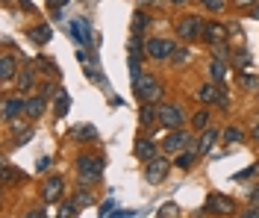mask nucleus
<instances>
[{
    "label": "nucleus",
    "instance_id": "obj_1",
    "mask_svg": "<svg viewBox=\"0 0 259 218\" xmlns=\"http://www.w3.org/2000/svg\"><path fill=\"white\" fill-rule=\"evenodd\" d=\"M133 89H136V98L142 103H156V98L162 95L159 83H156L150 74H139V77L133 80Z\"/></svg>",
    "mask_w": 259,
    "mask_h": 218
},
{
    "label": "nucleus",
    "instance_id": "obj_2",
    "mask_svg": "<svg viewBox=\"0 0 259 218\" xmlns=\"http://www.w3.org/2000/svg\"><path fill=\"white\" fill-rule=\"evenodd\" d=\"M77 174H80L82 183H92L103 174V162L100 159H92V156H80L77 159Z\"/></svg>",
    "mask_w": 259,
    "mask_h": 218
},
{
    "label": "nucleus",
    "instance_id": "obj_3",
    "mask_svg": "<svg viewBox=\"0 0 259 218\" xmlns=\"http://www.w3.org/2000/svg\"><path fill=\"white\" fill-rule=\"evenodd\" d=\"M145 53L153 59V62L171 59V53H174V41H168V38H150V41L145 45Z\"/></svg>",
    "mask_w": 259,
    "mask_h": 218
},
{
    "label": "nucleus",
    "instance_id": "obj_4",
    "mask_svg": "<svg viewBox=\"0 0 259 218\" xmlns=\"http://www.w3.org/2000/svg\"><path fill=\"white\" fill-rule=\"evenodd\" d=\"M203 33V21L197 15H186L177 21V35L180 38H186V41H192V38H197V35Z\"/></svg>",
    "mask_w": 259,
    "mask_h": 218
},
{
    "label": "nucleus",
    "instance_id": "obj_5",
    "mask_svg": "<svg viewBox=\"0 0 259 218\" xmlns=\"http://www.w3.org/2000/svg\"><path fill=\"white\" fill-rule=\"evenodd\" d=\"M183 118H186V112H183L180 106H174V103H162V106H159V121H162V127H168V130H177L180 124H183Z\"/></svg>",
    "mask_w": 259,
    "mask_h": 218
},
{
    "label": "nucleus",
    "instance_id": "obj_6",
    "mask_svg": "<svg viewBox=\"0 0 259 218\" xmlns=\"http://www.w3.org/2000/svg\"><path fill=\"white\" fill-rule=\"evenodd\" d=\"M197 101H200V103H221V106H227V92H224V89H218L215 83H203L200 89H197Z\"/></svg>",
    "mask_w": 259,
    "mask_h": 218
},
{
    "label": "nucleus",
    "instance_id": "obj_7",
    "mask_svg": "<svg viewBox=\"0 0 259 218\" xmlns=\"http://www.w3.org/2000/svg\"><path fill=\"white\" fill-rule=\"evenodd\" d=\"M206 209H209L212 215H233L236 212V203L230 201V198H224V195H209Z\"/></svg>",
    "mask_w": 259,
    "mask_h": 218
},
{
    "label": "nucleus",
    "instance_id": "obj_8",
    "mask_svg": "<svg viewBox=\"0 0 259 218\" xmlns=\"http://www.w3.org/2000/svg\"><path fill=\"white\" fill-rule=\"evenodd\" d=\"M189 145H192V136L183 133V130H174V133H168V136H165V142H162V148H165V151H171V153L183 151V148H189Z\"/></svg>",
    "mask_w": 259,
    "mask_h": 218
},
{
    "label": "nucleus",
    "instance_id": "obj_9",
    "mask_svg": "<svg viewBox=\"0 0 259 218\" xmlns=\"http://www.w3.org/2000/svg\"><path fill=\"white\" fill-rule=\"evenodd\" d=\"M165 174H168V162H165V159H159V156H156V159H150V162H147V168H145V177H147V183H162V180H165Z\"/></svg>",
    "mask_w": 259,
    "mask_h": 218
},
{
    "label": "nucleus",
    "instance_id": "obj_10",
    "mask_svg": "<svg viewBox=\"0 0 259 218\" xmlns=\"http://www.w3.org/2000/svg\"><path fill=\"white\" fill-rule=\"evenodd\" d=\"M200 35H203L209 45H221V41H227V27L218 24V21H209V24H203V33Z\"/></svg>",
    "mask_w": 259,
    "mask_h": 218
},
{
    "label": "nucleus",
    "instance_id": "obj_11",
    "mask_svg": "<svg viewBox=\"0 0 259 218\" xmlns=\"http://www.w3.org/2000/svg\"><path fill=\"white\" fill-rule=\"evenodd\" d=\"M21 112H27V101L24 98H6L3 101V121H15Z\"/></svg>",
    "mask_w": 259,
    "mask_h": 218
},
{
    "label": "nucleus",
    "instance_id": "obj_12",
    "mask_svg": "<svg viewBox=\"0 0 259 218\" xmlns=\"http://www.w3.org/2000/svg\"><path fill=\"white\" fill-rule=\"evenodd\" d=\"M15 77H18V62H15V56L3 53V59H0V80H3V83H9V80H15Z\"/></svg>",
    "mask_w": 259,
    "mask_h": 218
},
{
    "label": "nucleus",
    "instance_id": "obj_13",
    "mask_svg": "<svg viewBox=\"0 0 259 218\" xmlns=\"http://www.w3.org/2000/svg\"><path fill=\"white\" fill-rule=\"evenodd\" d=\"M62 177H50L48 183H45V192H41V195H45V203H53V201H59V198H62Z\"/></svg>",
    "mask_w": 259,
    "mask_h": 218
},
{
    "label": "nucleus",
    "instance_id": "obj_14",
    "mask_svg": "<svg viewBox=\"0 0 259 218\" xmlns=\"http://www.w3.org/2000/svg\"><path fill=\"white\" fill-rule=\"evenodd\" d=\"M71 35H77L82 45H92V30H89V21H85V18H77V21L71 24Z\"/></svg>",
    "mask_w": 259,
    "mask_h": 218
},
{
    "label": "nucleus",
    "instance_id": "obj_15",
    "mask_svg": "<svg viewBox=\"0 0 259 218\" xmlns=\"http://www.w3.org/2000/svg\"><path fill=\"white\" fill-rule=\"evenodd\" d=\"M136 156L145 159V162L156 159V145H153L150 139H139V142H136Z\"/></svg>",
    "mask_w": 259,
    "mask_h": 218
},
{
    "label": "nucleus",
    "instance_id": "obj_16",
    "mask_svg": "<svg viewBox=\"0 0 259 218\" xmlns=\"http://www.w3.org/2000/svg\"><path fill=\"white\" fill-rule=\"evenodd\" d=\"M45 106H48V98H45V95H38V98H30V101H27V118H30V121L41 118Z\"/></svg>",
    "mask_w": 259,
    "mask_h": 218
},
{
    "label": "nucleus",
    "instance_id": "obj_17",
    "mask_svg": "<svg viewBox=\"0 0 259 218\" xmlns=\"http://www.w3.org/2000/svg\"><path fill=\"white\" fill-rule=\"evenodd\" d=\"M218 142V130H203V136H200V142H197V153H209V148Z\"/></svg>",
    "mask_w": 259,
    "mask_h": 218
},
{
    "label": "nucleus",
    "instance_id": "obj_18",
    "mask_svg": "<svg viewBox=\"0 0 259 218\" xmlns=\"http://www.w3.org/2000/svg\"><path fill=\"white\" fill-rule=\"evenodd\" d=\"M159 118V106H153V103H142V109H139V121L142 124H153Z\"/></svg>",
    "mask_w": 259,
    "mask_h": 218
},
{
    "label": "nucleus",
    "instance_id": "obj_19",
    "mask_svg": "<svg viewBox=\"0 0 259 218\" xmlns=\"http://www.w3.org/2000/svg\"><path fill=\"white\" fill-rule=\"evenodd\" d=\"M209 77L215 80V83H224V77H227V62L224 59H212L209 62Z\"/></svg>",
    "mask_w": 259,
    "mask_h": 218
},
{
    "label": "nucleus",
    "instance_id": "obj_20",
    "mask_svg": "<svg viewBox=\"0 0 259 218\" xmlns=\"http://www.w3.org/2000/svg\"><path fill=\"white\" fill-rule=\"evenodd\" d=\"M95 136H97V130L92 127V124H85V127H74V130H71V139H74V142H89V139H95Z\"/></svg>",
    "mask_w": 259,
    "mask_h": 218
},
{
    "label": "nucleus",
    "instance_id": "obj_21",
    "mask_svg": "<svg viewBox=\"0 0 259 218\" xmlns=\"http://www.w3.org/2000/svg\"><path fill=\"white\" fill-rule=\"evenodd\" d=\"M68 109H71V98H68V92H56V118H65L68 115Z\"/></svg>",
    "mask_w": 259,
    "mask_h": 218
},
{
    "label": "nucleus",
    "instance_id": "obj_22",
    "mask_svg": "<svg viewBox=\"0 0 259 218\" xmlns=\"http://www.w3.org/2000/svg\"><path fill=\"white\" fill-rule=\"evenodd\" d=\"M247 65H250V53L247 51H236L233 53V68H236V71H247Z\"/></svg>",
    "mask_w": 259,
    "mask_h": 218
},
{
    "label": "nucleus",
    "instance_id": "obj_23",
    "mask_svg": "<svg viewBox=\"0 0 259 218\" xmlns=\"http://www.w3.org/2000/svg\"><path fill=\"white\" fill-rule=\"evenodd\" d=\"M221 139H224L227 145H236V142H242L244 139V133L239 130V127H227L224 133H221Z\"/></svg>",
    "mask_w": 259,
    "mask_h": 218
},
{
    "label": "nucleus",
    "instance_id": "obj_24",
    "mask_svg": "<svg viewBox=\"0 0 259 218\" xmlns=\"http://www.w3.org/2000/svg\"><path fill=\"white\" fill-rule=\"evenodd\" d=\"M192 124L197 127V130H206V124H209V112H206V109H197V112L192 115Z\"/></svg>",
    "mask_w": 259,
    "mask_h": 218
},
{
    "label": "nucleus",
    "instance_id": "obj_25",
    "mask_svg": "<svg viewBox=\"0 0 259 218\" xmlns=\"http://www.w3.org/2000/svg\"><path fill=\"white\" fill-rule=\"evenodd\" d=\"M239 85H244V89H259V77H253V74H244V71H239Z\"/></svg>",
    "mask_w": 259,
    "mask_h": 218
},
{
    "label": "nucleus",
    "instance_id": "obj_26",
    "mask_svg": "<svg viewBox=\"0 0 259 218\" xmlns=\"http://www.w3.org/2000/svg\"><path fill=\"white\" fill-rule=\"evenodd\" d=\"M192 165H194V153H192V151H180V156H177V168L189 171Z\"/></svg>",
    "mask_w": 259,
    "mask_h": 218
},
{
    "label": "nucleus",
    "instance_id": "obj_27",
    "mask_svg": "<svg viewBox=\"0 0 259 218\" xmlns=\"http://www.w3.org/2000/svg\"><path fill=\"white\" fill-rule=\"evenodd\" d=\"M15 83H18V92H27V89L32 85V71H21V74L15 77Z\"/></svg>",
    "mask_w": 259,
    "mask_h": 218
},
{
    "label": "nucleus",
    "instance_id": "obj_28",
    "mask_svg": "<svg viewBox=\"0 0 259 218\" xmlns=\"http://www.w3.org/2000/svg\"><path fill=\"white\" fill-rule=\"evenodd\" d=\"M171 62H174V65H186V62H189V51H186V48H174Z\"/></svg>",
    "mask_w": 259,
    "mask_h": 218
},
{
    "label": "nucleus",
    "instance_id": "obj_29",
    "mask_svg": "<svg viewBox=\"0 0 259 218\" xmlns=\"http://www.w3.org/2000/svg\"><path fill=\"white\" fill-rule=\"evenodd\" d=\"M30 35L38 41V45H45V41H50V27H35Z\"/></svg>",
    "mask_w": 259,
    "mask_h": 218
},
{
    "label": "nucleus",
    "instance_id": "obj_30",
    "mask_svg": "<svg viewBox=\"0 0 259 218\" xmlns=\"http://www.w3.org/2000/svg\"><path fill=\"white\" fill-rule=\"evenodd\" d=\"M145 27H147V15H145V12H136V18H133V30H136V33H142Z\"/></svg>",
    "mask_w": 259,
    "mask_h": 218
},
{
    "label": "nucleus",
    "instance_id": "obj_31",
    "mask_svg": "<svg viewBox=\"0 0 259 218\" xmlns=\"http://www.w3.org/2000/svg\"><path fill=\"white\" fill-rule=\"evenodd\" d=\"M212 53H215V59H224L230 56V51H227V41H221V45H212Z\"/></svg>",
    "mask_w": 259,
    "mask_h": 218
},
{
    "label": "nucleus",
    "instance_id": "obj_32",
    "mask_svg": "<svg viewBox=\"0 0 259 218\" xmlns=\"http://www.w3.org/2000/svg\"><path fill=\"white\" fill-rule=\"evenodd\" d=\"M159 218H177V206L174 203H165L159 209Z\"/></svg>",
    "mask_w": 259,
    "mask_h": 218
},
{
    "label": "nucleus",
    "instance_id": "obj_33",
    "mask_svg": "<svg viewBox=\"0 0 259 218\" xmlns=\"http://www.w3.org/2000/svg\"><path fill=\"white\" fill-rule=\"evenodd\" d=\"M74 203H77V206H85V203H92V195H89L85 189H80V192H77V198H74Z\"/></svg>",
    "mask_w": 259,
    "mask_h": 218
},
{
    "label": "nucleus",
    "instance_id": "obj_34",
    "mask_svg": "<svg viewBox=\"0 0 259 218\" xmlns=\"http://www.w3.org/2000/svg\"><path fill=\"white\" fill-rule=\"evenodd\" d=\"M77 215V203H65L62 212H59V218H74Z\"/></svg>",
    "mask_w": 259,
    "mask_h": 218
},
{
    "label": "nucleus",
    "instance_id": "obj_35",
    "mask_svg": "<svg viewBox=\"0 0 259 218\" xmlns=\"http://www.w3.org/2000/svg\"><path fill=\"white\" fill-rule=\"evenodd\" d=\"M203 6L212 9V12H221V9H224V0H203Z\"/></svg>",
    "mask_w": 259,
    "mask_h": 218
},
{
    "label": "nucleus",
    "instance_id": "obj_36",
    "mask_svg": "<svg viewBox=\"0 0 259 218\" xmlns=\"http://www.w3.org/2000/svg\"><path fill=\"white\" fill-rule=\"evenodd\" d=\"M48 168H50V156H41V159L35 162V171H38V174H45Z\"/></svg>",
    "mask_w": 259,
    "mask_h": 218
},
{
    "label": "nucleus",
    "instance_id": "obj_37",
    "mask_svg": "<svg viewBox=\"0 0 259 218\" xmlns=\"http://www.w3.org/2000/svg\"><path fill=\"white\" fill-rule=\"evenodd\" d=\"M239 218H259V206H250V209L239 212Z\"/></svg>",
    "mask_w": 259,
    "mask_h": 218
},
{
    "label": "nucleus",
    "instance_id": "obj_38",
    "mask_svg": "<svg viewBox=\"0 0 259 218\" xmlns=\"http://www.w3.org/2000/svg\"><path fill=\"white\" fill-rule=\"evenodd\" d=\"M3 180H6V183H12V180H15V171L9 168V162L3 165Z\"/></svg>",
    "mask_w": 259,
    "mask_h": 218
},
{
    "label": "nucleus",
    "instance_id": "obj_39",
    "mask_svg": "<svg viewBox=\"0 0 259 218\" xmlns=\"http://www.w3.org/2000/svg\"><path fill=\"white\" fill-rule=\"evenodd\" d=\"M112 206H115V201H106L103 206H100V215H109V209H112Z\"/></svg>",
    "mask_w": 259,
    "mask_h": 218
},
{
    "label": "nucleus",
    "instance_id": "obj_40",
    "mask_svg": "<svg viewBox=\"0 0 259 218\" xmlns=\"http://www.w3.org/2000/svg\"><path fill=\"white\" fill-rule=\"evenodd\" d=\"M65 0H50V9H53V12H59V6H62Z\"/></svg>",
    "mask_w": 259,
    "mask_h": 218
},
{
    "label": "nucleus",
    "instance_id": "obj_41",
    "mask_svg": "<svg viewBox=\"0 0 259 218\" xmlns=\"http://www.w3.org/2000/svg\"><path fill=\"white\" fill-rule=\"evenodd\" d=\"M236 3H239V6H256L259 0H236Z\"/></svg>",
    "mask_w": 259,
    "mask_h": 218
},
{
    "label": "nucleus",
    "instance_id": "obj_42",
    "mask_svg": "<svg viewBox=\"0 0 259 218\" xmlns=\"http://www.w3.org/2000/svg\"><path fill=\"white\" fill-rule=\"evenodd\" d=\"M250 203H259V189H253V192H250Z\"/></svg>",
    "mask_w": 259,
    "mask_h": 218
},
{
    "label": "nucleus",
    "instance_id": "obj_43",
    "mask_svg": "<svg viewBox=\"0 0 259 218\" xmlns=\"http://www.w3.org/2000/svg\"><path fill=\"white\" fill-rule=\"evenodd\" d=\"M27 218H45V215H41V209H30V215Z\"/></svg>",
    "mask_w": 259,
    "mask_h": 218
},
{
    "label": "nucleus",
    "instance_id": "obj_44",
    "mask_svg": "<svg viewBox=\"0 0 259 218\" xmlns=\"http://www.w3.org/2000/svg\"><path fill=\"white\" fill-rule=\"evenodd\" d=\"M253 18H256V21H259V3H256V6H253Z\"/></svg>",
    "mask_w": 259,
    "mask_h": 218
},
{
    "label": "nucleus",
    "instance_id": "obj_45",
    "mask_svg": "<svg viewBox=\"0 0 259 218\" xmlns=\"http://www.w3.org/2000/svg\"><path fill=\"white\" fill-rule=\"evenodd\" d=\"M130 215H133V212H121V215H115V218H130Z\"/></svg>",
    "mask_w": 259,
    "mask_h": 218
},
{
    "label": "nucleus",
    "instance_id": "obj_46",
    "mask_svg": "<svg viewBox=\"0 0 259 218\" xmlns=\"http://www.w3.org/2000/svg\"><path fill=\"white\" fill-rule=\"evenodd\" d=\"M171 3H177V6H180V3H189V0H171Z\"/></svg>",
    "mask_w": 259,
    "mask_h": 218
}]
</instances>
